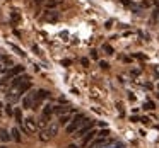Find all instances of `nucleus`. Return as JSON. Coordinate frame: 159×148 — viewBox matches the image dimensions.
<instances>
[{
  "label": "nucleus",
  "mask_w": 159,
  "mask_h": 148,
  "mask_svg": "<svg viewBox=\"0 0 159 148\" xmlns=\"http://www.w3.org/2000/svg\"><path fill=\"white\" fill-rule=\"evenodd\" d=\"M0 140H2V141H9V140H11V134H9V131L0 129Z\"/></svg>",
  "instance_id": "9b49d317"
},
{
  "label": "nucleus",
  "mask_w": 159,
  "mask_h": 148,
  "mask_svg": "<svg viewBox=\"0 0 159 148\" xmlns=\"http://www.w3.org/2000/svg\"><path fill=\"white\" fill-rule=\"evenodd\" d=\"M140 121H142L144 124H149V121H151V119H149V117H140Z\"/></svg>",
  "instance_id": "b1692460"
},
{
  "label": "nucleus",
  "mask_w": 159,
  "mask_h": 148,
  "mask_svg": "<svg viewBox=\"0 0 159 148\" xmlns=\"http://www.w3.org/2000/svg\"><path fill=\"white\" fill-rule=\"evenodd\" d=\"M11 48H12V49H14V51H16V53H17V55H21V56H24V53H22V49H19V48H17V46H16V44H11Z\"/></svg>",
  "instance_id": "2eb2a0df"
},
{
  "label": "nucleus",
  "mask_w": 159,
  "mask_h": 148,
  "mask_svg": "<svg viewBox=\"0 0 159 148\" xmlns=\"http://www.w3.org/2000/svg\"><path fill=\"white\" fill-rule=\"evenodd\" d=\"M99 65H101V68H110V65H108V63H106V61H101V63H99Z\"/></svg>",
  "instance_id": "4be33fe9"
},
{
  "label": "nucleus",
  "mask_w": 159,
  "mask_h": 148,
  "mask_svg": "<svg viewBox=\"0 0 159 148\" xmlns=\"http://www.w3.org/2000/svg\"><path fill=\"white\" fill-rule=\"evenodd\" d=\"M98 148H123V146H121V145L118 143V141L108 140V141H106V143H104V145H101V146H98Z\"/></svg>",
  "instance_id": "1a4fd4ad"
},
{
  "label": "nucleus",
  "mask_w": 159,
  "mask_h": 148,
  "mask_svg": "<svg viewBox=\"0 0 159 148\" xmlns=\"http://www.w3.org/2000/svg\"><path fill=\"white\" fill-rule=\"evenodd\" d=\"M12 21L17 22V21H19V14H16V12H14V14H12Z\"/></svg>",
  "instance_id": "412c9836"
},
{
  "label": "nucleus",
  "mask_w": 159,
  "mask_h": 148,
  "mask_svg": "<svg viewBox=\"0 0 159 148\" xmlns=\"http://www.w3.org/2000/svg\"><path fill=\"white\" fill-rule=\"evenodd\" d=\"M5 112H7L9 116H11V114H14V109H12V106H11V104H9V106H5Z\"/></svg>",
  "instance_id": "f3484780"
},
{
  "label": "nucleus",
  "mask_w": 159,
  "mask_h": 148,
  "mask_svg": "<svg viewBox=\"0 0 159 148\" xmlns=\"http://www.w3.org/2000/svg\"><path fill=\"white\" fill-rule=\"evenodd\" d=\"M46 19H48V21H55V19H57V14H48V15H46Z\"/></svg>",
  "instance_id": "a211bd4d"
},
{
  "label": "nucleus",
  "mask_w": 159,
  "mask_h": 148,
  "mask_svg": "<svg viewBox=\"0 0 159 148\" xmlns=\"http://www.w3.org/2000/svg\"><path fill=\"white\" fill-rule=\"evenodd\" d=\"M86 121H87V117L84 116V114H75V116H72L70 123L67 124V131H69V133H75Z\"/></svg>",
  "instance_id": "f257e3e1"
},
{
  "label": "nucleus",
  "mask_w": 159,
  "mask_h": 148,
  "mask_svg": "<svg viewBox=\"0 0 159 148\" xmlns=\"http://www.w3.org/2000/svg\"><path fill=\"white\" fill-rule=\"evenodd\" d=\"M144 107H145V109H154V104H152V102H147Z\"/></svg>",
  "instance_id": "6ab92c4d"
},
{
  "label": "nucleus",
  "mask_w": 159,
  "mask_h": 148,
  "mask_svg": "<svg viewBox=\"0 0 159 148\" xmlns=\"http://www.w3.org/2000/svg\"><path fill=\"white\" fill-rule=\"evenodd\" d=\"M69 148H77V146H75V145H70V146H69Z\"/></svg>",
  "instance_id": "a878e982"
},
{
  "label": "nucleus",
  "mask_w": 159,
  "mask_h": 148,
  "mask_svg": "<svg viewBox=\"0 0 159 148\" xmlns=\"http://www.w3.org/2000/svg\"><path fill=\"white\" fill-rule=\"evenodd\" d=\"M33 104H34V92L28 94V95L22 99V106L26 107V109H29V107H33Z\"/></svg>",
  "instance_id": "0eeeda50"
},
{
  "label": "nucleus",
  "mask_w": 159,
  "mask_h": 148,
  "mask_svg": "<svg viewBox=\"0 0 159 148\" xmlns=\"http://www.w3.org/2000/svg\"><path fill=\"white\" fill-rule=\"evenodd\" d=\"M103 49L108 53V55H113V48H111L110 44H103Z\"/></svg>",
  "instance_id": "4468645a"
},
{
  "label": "nucleus",
  "mask_w": 159,
  "mask_h": 148,
  "mask_svg": "<svg viewBox=\"0 0 159 148\" xmlns=\"http://www.w3.org/2000/svg\"><path fill=\"white\" fill-rule=\"evenodd\" d=\"M22 128H24L26 133H36V129H38V124H36V121L33 119V117H28V119L22 121Z\"/></svg>",
  "instance_id": "7ed1b4c3"
},
{
  "label": "nucleus",
  "mask_w": 159,
  "mask_h": 148,
  "mask_svg": "<svg viewBox=\"0 0 159 148\" xmlns=\"http://www.w3.org/2000/svg\"><path fill=\"white\" fill-rule=\"evenodd\" d=\"M28 80H29V77H28V75H24V73H22V75L14 77V78H12V89H17L19 85H22V83L28 82Z\"/></svg>",
  "instance_id": "20e7f679"
},
{
  "label": "nucleus",
  "mask_w": 159,
  "mask_h": 148,
  "mask_svg": "<svg viewBox=\"0 0 159 148\" xmlns=\"http://www.w3.org/2000/svg\"><path fill=\"white\" fill-rule=\"evenodd\" d=\"M14 117H16V121H17L19 124H22V112H21V109H16L14 111Z\"/></svg>",
  "instance_id": "f8f14e48"
},
{
  "label": "nucleus",
  "mask_w": 159,
  "mask_h": 148,
  "mask_svg": "<svg viewBox=\"0 0 159 148\" xmlns=\"http://www.w3.org/2000/svg\"><path fill=\"white\" fill-rule=\"evenodd\" d=\"M11 133H12V136H11V138H14L16 141H21V133H19L17 128H14V129H12Z\"/></svg>",
  "instance_id": "ddd939ff"
},
{
  "label": "nucleus",
  "mask_w": 159,
  "mask_h": 148,
  "mask_svg": "<svg viewBox=\"0 0 159 148\" xmlns=\"http://www.w3.org/2000/svg\"><path fill=\"white\" fill-rule=\"evenodd\" d=\"M130 121H132V123H137V121H140V117H137V116H132V117H130Z\"/></svg>",
  "instance_id": "5701e85b"
},
{
  "label": "nucleus",
  "mask_w": 159,
  "mask_h": 148,
  "mask_svg": "<svg viewBox=\"0 0 159 148\" xmlns=\"http://www.w3.org/2000/svg\"><path fill=\"white\" fill-rule=\"evenodd\" d=\"M2 148H5V146H2Z\"/></svg>",
  "instance_id": "cd10ccee"
},
{
  "label": "nucleus",
  "mask_w": 159,
  "mask_h": 148,
  "mask_svg": "<svg viewBox=\"0 0 159 148\" xmlns=\"http://www.w3.org/2000/svg\"><path fill=\"white\" fill-rule=\"evenodd\" d=\"M70 119H72V112H65V114H62V116H60L58 124H69Z\"/></svg>",
  "instance_id": "9d476101"
},
{
  "label": "nucleus",
  "mask_w": 159,
  "mask_h": 148,
  "mask_svg": "<svg viewBox=\"0 0 159 148\" xmlns=\"http://www.w3.org/2000/svg\"><path fill=\"white\" fill-rule=\"evenodd\" d=\"M38 2H43V0H38Z\"/></svg>",
  "instance_id": "bb28decb"
},
{
  "label": "nucleus",
  "mask_w": 159,
  "mask_h": 148,
  "mask_svg": "<svg viewBox=\"0 0 159 148\" xmlns=\"http://www.w3.org/2000/svg\"><path fill=\"white\" fill-rule=\"evenodd\" d=\"M52 114H53V106H52V104H46V106H45V109H43L41 117H45V119H48V121H50Z\"/></svg>",
  "instance_id": "6e6552de"
},
{
  "label": "nucleus",
  "mask_w": 159,
  "mask_h": 148,
  "mask_svg": "<svg viewBox=\"0 0 159 148\" xmlns=\"http://www.w3.org/2000/svg\"><path fill=\"white\" fill-rule=\"evenodd\" d=\"M93 126H94V121H93V119H87L86 123H84L82 126H80L79 129L75 131V136H77V138H82L84 134L87 133V131H91V129H93Z\"/></svg>",
  "instance_id": "f03ea898"
},
{
  "label": "nucleus",
  "mask_w": 159,
  "mask_h": 148,
  "mask_svg": "<svg viewBox=\"0 0 159 148\" xmlns=\"http://www.w3.org/2000/svg\"><path fill=\"white\" fill-rule=\"evenodd\" d=\"M98 134H99L101 138H108V136H110V131H108V129H103V131H99Z\"/></svg>",
  "instance_id": "dca6fc26"
},
{
  "label": "nucleus",
  "mask_w": 159,
  "mask_h": 148,
  "mask_svg": "<svg viewBox=\"0 0 159 148\" xmlns=\"http://www.w3.org/2000/svg\"><path fill=\"white\" fill-rule=\"evenodd\" d=\"M96 134H98V131L96 129H91V131H87L86 134L82 136V146H86V145H89L91 141L96 138Z\"/></svg>",
  "instance_id": "39448f33"
},
{
  "label": "nucleus",
  "mask_w": 159,
  "mask_h": 148,
  "mask_svg": "<svg viewBox=\"0 0 159 148\" xmlns=\"http://www.w3.org/2000/svg\"><path fill=\"white\" fill-rule=\"evenodd\" d=\"M58 126H60L58 123H50L48 126H46V131H45V133L48 134L50 138H52V136H55V134L58 133Z\"/></svg>",
  "instance_id": "423d86ee"
},
{
  "label": "nucleus",
  "mask_w": 159,
  "mask_h": 148,
  "mask_svg": "<svg viewBox=\"0 0 159 148\" xmlns=\"http://www.w3.org/2000/svg\"><path fill=\"white\" fill-rule=\"evenodd\" d=\"M80 63H82L84 66H87V65H89V60H87V58H82V60H80Z\"/></svg>",
  "instance_id": "aec40b11"
},
{
  "label": "nucleus",
  "mask_w": 159,
  "mask_h": 148,
  "mask_svg": "<svg viewBox=\"0 0 159 148\" xmlns=\"http://www.w3.org/2000/svg\"><path fill=\"white\" fill-rule=\"evenodd\" d=\"M2 72H4V66H2V65H0V73H2Z\"/></svg>",
  "instance_id": "393cba45"
}]
</instances>
